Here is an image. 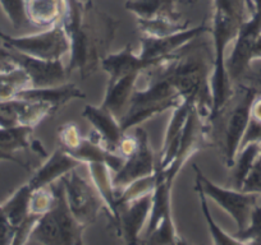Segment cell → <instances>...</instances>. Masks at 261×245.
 <instances>
[{
  "label": "cell",
  "instance_id": "1",
  "mask_svg": "<svg viewBox=\"0 0 261 245\" xmlns=\"http://www.w3.org/2000/svg\"><path fill=\"white\" fill-rule=\"evenodd\" d=\"M62 24L71 45L67 72L89 78L101 69L102 60L110 54L118 22L90 0H68Z\"/></svg>",
  "mask_w": 261,
  "mask_h": 245
},
{
  "label": "cell",
  "instance_id": "2",
  "mask_svg": "<svg viewBox=\"0 0 261 245\" xmlns=\"http://www.w3.org/2000/svg\"><path fill=\"white\" fill-rule=\"evenodd\" d=\"M197 37L173 55L164 64V71L182 101L190 104L209 122L213 112V46Z\"/></svg>",
  "mask_w": 261,
  "mask_h": 245
},
{
  "label": "cell",
  "instance_id": "3",
  "mask_svg": "<svg viewBox=\"0 0 261 245\" xmlns=\"http://www.w3.org/2000/svg\"><path fill=\"white\" fill-rule=\"evenodd\" d=\"M251 12L246 0H214L213 21L210 34L213 39V112L210 126L234 94V87L230 83L225 68L227 47L237 37L238 31L246 19L250 18Z\"/></svg>",
  "mask_w": 261,
  "mask_h": 245
},
{
  "label": "cell",
  "instance_id": "4",
  "mask_svg": "<svg viewBox=\"0 0 261 245\" xmlns=\"http://www.w3.org/2000/svg\"><path fill=\"white\" fill-rule=\"evenodd\" d=\"M170 57L144 73L146 77V86L142 89L136 88L124 116L120 119V126L124 132L141 127L142 122L162 112L173 110L182 102L179 94L173 87L164 71V64Z\"/></svg>",
  "mask_w": 261,
  "mask_h": 245
},
{
  "label": "cell",
  "instance_id": "5",
  "mask_svg": "<svg viewBox=\"0 0 261 245\" xmlns=\"http://www.w3.org/2000/svg\"><path fill=\"white\" fill-rule=\"evenodd\" d=\"M84 230L67 206L62 182H55L54 204L39 219L31 239L41 245H76Z\"/></svg>",
  "mask_w": 261,
  "mask_h": 245
},
{
  "label": "cell",
  "instance_id": "6",
  "mask_svg": "<svg viewBox=\"0 0 261 245\" xmlns=\"http://www.w3.org/2000/svg\"><path fill=\"white\" fill-rule=\"evenodd\" d=\"M257 96L258 91L255 87H241L240 91L233 94L229 102L218 114V116H224L223 152L227 166L232 167L236 156L240 152L243 136L251 120V107Z\"/></svg>",
  "mask_w": 261,
  "mask_h": 245
},
{
  "label": "cell",
  "instance_id": "7",
  "mask_svg": "<svg viewBox=\"0 0 261 245\" xmlns=\"http://www.w3.org/2000/svg\"><path fill=\"white\" fill-rule=\"evenodd\" d=\"M77 170L63 176L59 181L72 216L82 227H86L94 224L101 212L108 215V209L91 179L79 174Z\"/></svg>",
  "mask_w": 261,
  "mask_h": 245
},
{
  "label": "cell",
  "instance_id": "8",
  "mask_svg": "<svg viewBox=\"0 0 261 245\" xmlns=\"http://www.w3.org/2000/svg\"><path fill=\"white\" fill-rule=\"evenodd\" d=\"M196 174L195 191H199L206 198L214 201L220 208L224 209L237 224V231L243 230L250 221L253 208L258 204V196L234 188H225L213 182L206 177L197 165H193Z\"/></svg>",
  "mask_w": 261,
  "mask_h": 245
},
{
  "label": "cell",
  "instance_id": "9",
  "mask_svg": "<svg viewBox=\"0 0 261 245\" xmlns=\"http://www.w3.org/2000/svg\"><path fill=\"white\" fill-rule=\"evenodd\" d=\"M3 46L42 60H62L69 54V39L62 23L32 35L9 36Z\"/></svg>",
  "mask_w": 261,
  "mask_h": 245
},
{
  "label": "cell",
  "instance_id": "10",
  "mask_svg": "<svg viewBox=\"0 0 261 245\" xmlns=\"http://www.w3.org/2000/svg\"><path fill=\"white\" fill-rule=\"evenodd\" d=\"M261 36V9L253 12L250 18L246 19L233 41V49L225 59V68L230 83L242 81L250 72L252 64V50L256 41Z\"/></svg>",
  "mask_w": 261,
  "mask_h": 245
},
{
  "label": "cell",
  "instance_id": "11",
  "mask_svg": "<svg viewBox=\"0 0 261 245\" xmlns=\"http://www.w3.org/2000/svg\"><path fill=\"white\" fill-rule=\"evenodd\" d=\"M210 131H212V128H210L209 122L205 121L192 107L174 160L165 169H158L156 167V171H159L168 181L173 184L186 162L196 152H199L200 149L209 144Z\"/></svg>",
  "mask_w": 261,
  "mask_h": 245
},
{
  "label": "cell",
  "instance_id": "12",
  "mask_svg": "<svg viewBox=\"0 0 261 245\" xmlns=\"http://www.w3.org/2000/svg\"><path fill=\"white\" fill-rule=\"evenodd\" d=\"M137 136V147L124 159L122 167L113 174V184L117 189H122L130 182L156 172V160L149 142L146 131L141 127L135 128Z\"/></svg>",
  "mask_w": 261,
  "mask_h": 245
},
{
  "label": "cell",
  "instance_id": "13",
  "mask_svg": "<svg viewBox=\"0 0 261 245\" xmlns=\"http://www.w3.org/2000/svg\"><path fill=\"white\" fill-rule=\"evenodd\" d=\"M8 49V47H7ZM11 50L14 63L26 73L30 87L44 88L68 82L69 74L63 60H42Z\"/></svg>",
  "mask_w": 261,
  "mask_h": 245
},
{
  "label": "cell",
  "instance_id": "14",
  "mask_svg": "<svg viewBox=\"0 0 261 245\" xmlns=\"http://www.w3.org/2000/svg\"><path fill=\"white\" fill-rule=\"evenodd\" d=\"M151 206L152 193H149L119 207L114 226L118 235L124 241V245L140 244V235L144 227L147 226Z\"/></svg>",
  "mask_w": 261,
  "mask_h": 245
},
{
  "label": "cell",
  "instance_id": "15",
  "mask_svg": "<svg viewBox=\"0 0 261 245\" xmlns=\"http://www.w3.org/2000/svg\"><path fill=\"white\" fill-rule=\"evenodd\" d=\"M55 111L51 107L44 104L27 100L13 99L0 100V127L12 128V127H30L34 128L40 122L46 120Z\"/></svg>",
  "mask_w": 261,
  "mask_h": 245
},
{
  "label": "cell",
  "instance_id": "16",
  "mask_svg": "<svg viewBox=\"0 0 261 245\" xmlns=\"http://www.w3.org/2000/svg\"><path fill=\"white\" fill-rule=\"evenodd\" d=\"M210 34V27L206 24L190 27L178 34L164 37H145L141 36L139 55L144 59H164L177 54L182 47L190 44L202 35Z\"/></svg>",
  "mask_w": 261,
  "mask_h": 245
},
{
  "label": "cell",
  "instance_id": "17",
  "mask_svg": "<svg viewBox=\"0 0 261 245\" xmlns=\"http://www.w3.org/2000/svg\"><path fill=\"white\" fill-rule=\"evenodd\" d=\"M82 116L92 126V134L96 137L97 141L108 151L119 155L120 147L127 136V132L123 131L119 120L101 105H86L82 111Z\"/></svg>",
  "mask_w": 261,
  "mask_h": 245
},
{
  "label": "cell",
  "instance_id": "18",
  "mask_svg": "<svg viewBox=\"0 0 261 245\" xmlns=\"http://www.w3.org/2000/svg\"><path fill=\"white\" fill-rule=\"evenodd\" d=\"M169 57V56H168ZM164 59H144L139 52L134 51L130 45H127L124 49L118 52H110L101 63V69L108 74V81L122 78L128 74H142L156 64L162 63Z\"/></svg>",
  "mask_w": 261,
  "mask_h": 245
},
{
  "label": "cell",
  "instance_id": "19",
  "mask_svg": "<svg viewBox=\"0 0 261 245\" xmlns=\"http://www.w3.org/2000/svg\"><path fill=\"white\" fill-rule=\"evenodd\" d=\"M81 166L84 165L79 160L72 157L68 152H65L59 147L47 157L46 161L35 171L27 182L32 191L50 187L59 181L63 176Z\"/></svg>",
  "mask_w": 261,
  "mask_h": 245
},
{
  "label": "cell",
  "instance_id": "20",
  "mask_svg": "<svg viewBox=\"0 0 261 245\" xmlns=\"http://www.w3.org/2000/svg\"><path fill=\"white\" fill-rule=\"evenodd\" d=\"M191 110H192V106L185 101L180 102L177 107L172 110L169 122L165 129L164 141H163L160 154L156 160L158 169H165L174 160L180 141H182L183 133H185Z\"/></svg>",
  "mask_w": 261,
  "mask_h": 245
},
{
  "label": "cell",
  "instance_id": "21",
  "mask_svg": "<svg viewBox=\"0 0 261 245\" xmlns=\"http://www.w3.org/2000/svg\"><path fill=\"white\" fill-rule=\"evenodd\" d=\"M16 97L27 100V101L40 102V104H44L46 106L51 107L57 112L60 107L69 104L73 100L86 99V95L76 83L65 82V83L58 84V86L44 87V88L27 87V88L19 91L16 95Z\"/></svg>",
  "mask_w": 261,
  "mask_h": 245
},
{
  "label": "cell",
  "instance_id": "22",
  "mask_svg": "<svg viewBox=\"0 0 261 245\" xmlns=\"http://www.w3.org/2000/svg\"><path fill=\"white\" fill-rule=\"evenodd\" d=\"M140 78V74H128L122 78L108 81L101 106L109 110L119 121L129 106Z\"/></svg>",
  "mask_w": 261,
  "mask_h": 245
},
{
  "label": "cell",
  "instance_id": "23",
  "mask_svg": "<svg viewBox=\"0 0 261 245\" xmlns=\"http://www.w3.org/2000/svg\"><path fill=\"white\" fill-rule=\"evenodd\" d=\"M68 9V0H26L30 24L37 28H49L62 23Z\"/></svg>",
  "mask_w": 261,
  "mask_h": 245
},
{
  "label": "cell",
  "instance_id": "24",
  "mask_svg": "<svg viewBox=\"0 0 261 245\" xmlns=\"http://www.w3.org/2000/svg\"><path fill=\"white\" fill-rule=\"evenodd\" d=\"M87 172L108 209V217L115 225L118 219V189L113 184V172L104 164H89Z\"/></svg>",
  "mask_w": 261,
  "mask_h": 245
},
{
  "label": "cell",
  "instance_id": "25",
  "mask_svg": "<svg viewBox=\"0 0 261 245\" xmlns=\"http://www.w3.org/2000/svg\"><path fill=\"white\" fill-rule=\"evenodd\" d=\"M178 3L179 0H128L125 8L135 14L136 19H182Z\"/></svg>",
  "mask_w": 261,
  "mask_h": 245
},
{
  "label": "cell",
  "instance_id": "26",
  "mask_svg": "<svg viewBox=\"0 0 261 245\" xmlns=\"http://www.w3.org/2000/svg\"><path fill=\"white\" fill-rule=\"evenodd\" d=\"M32 192L34 191L29 186V182H26L19 187L4 203L0 204L14 227H18L31 215L30 207H31Z\"/></svg>",
  "mask_w": 261,
  "mask_h": 245
},
{
  "label": "cell",
  "instance_id": "27",
  "mask_svg": "<svg viewBox=\"0 0 261 245\" xmlns=\"http://www.w3.org/2000/svg\"><path fill=\"white\" fill-rule=\"evenodd\" d=\"M261 152L260 143H250L243 146L236 156L232 165V182L234 189L241 191L243 182L252 170L256 160Z\"/></svg>",
  "mask_w": 261,
  "mask_h": 245
},
{
  "label": "cell",
  "instance_id": "28",
  "mask_svg": "<svg viewBox=\"0 0 261 245\" xmlns=\"http://www.w3.org/2000/svg\"><path fill=\"white\" fill-rule=\"evenodd\" d=\"M137 26L141 32V36L164 37L190 28V22H182V19L172 18L137 19Z\"/></svg>",
  "mask_w": 261,
  "mask_h": 245
},
{
  "label": "cell",
  "instance_id": "29",
  "mask_svg": "<svg viewBox=\"0 0 261 245\" xmlns=\"http://www.w3.org/2000/svg\"><path fill=\"white\" fill-rule=\"evenodd\" d=\"M197 196H199L200 201V208H201V213L204 216L205 221H206L207 230L212 236L213 245H246L245 241H241L240 239L234 236V235L228 234L227 231L222 229L217 221L213 217L212 212H210V207L207 204V198L201 193V192L196 191Z\"/></svg>",
  "mask_w": 261,
  "mask_h": 245
},
{
  "label": "cell",
  "instance_id": "30",
  "mask_svg": "<svg viewBox=\"0 0 261 245\" xmlns=\"http://www.w3.org/2000/svg\"><path fill=\"white\" fill-rule=\"evenodd\" d=\"M179 237L173 215H168L150 234L146 235L144 245H178Z\"/></svg>",
  "mask_w": 261,
  "mask_h": 245
},
{
  "label": "cell",
  "instance_id": "31",
  "mask_svg": "<svg viewBox=\"0 0 261 245\" xmlns=\"http://www.w3.org/2000/svg\"><path fill=\"white\" fill-rule=\"evenodd\" d=\"M27 87H30V82L22 69L17 68L8 73H0V100L13 99Z\"/></svg>",
  "mask_w": 261,
  "mask_h": 245
},
{
  "label": "cell",
  "instance_id": "32",
  "mask_svg": "<svg viewBox=\"0 0 261 245\" xmlns=\"http://www.w3.org/2000/svg\"><path fill=\"white\" fill-rule=\"evenodd\" d=\"M0 7L16 29L31 26L26 12V0H0Z\"/></svg>",
  "mask_w": 261,
  "mask_h": 245
},
{
  "label": "cell",
  "instance_id": "33",
  "mask_svg": "<svg viewBox=\"0 0 261 245\" xmlns=\"http://www.w3.org/2000/svg\"><path fill=\"white\" fill-rule=\"evenodd\" d=\"M234 236L245 242L248 240H255V241L261 242V204H257L253 208L247 226L243 230L236 232Z\"/></svg>",
  "mask_w": 261,
  "mask_h": 245
},
{
  "label": "cell",
  "instance_id": "34",
  "mask_svg": "<svg viewBox=\"0 0 261 245\" xmlns=\"http://www.w3.org/2000/svg\"><path fill=\"white\" fill-rule=\"evenodd\" d=\"M58 139H59L60 148L64 149L65 152H71L79 146L82 136L80 128L74 122H67L58 129Z\"/></svg>",
  "mask_w": 261,
  "mask_h": 245
},
{
  "label": "cell",
  "instance_id": "35",
  "mask_svg": "<svg viewBox=\"0 0 261 245\" xmlns=\"http://www.w3.org/2000/svg\"><path fill=\"white\" fill-rule=\"evenodd\" d=\"M241 191L261 196V152L256 160L255 165H253L252 170L248 174L247 179L243 182Z\"/></svg>",
  "mask_w": 261,
  "mask_h": 245
},
{
  "label": "cell",
  "instance_id": "36",
  "mask_svg": "<svg viewBox=\"0 0 261 245\" xmlns=\"http://www.w3.org/2000/svg\"><path fill=\"white\" fill-rule=\"evenodd\" d=\"M16 229L0 206V245H12Z\"/></svg>",
  "mask_w": 261,
  "mask_h": 245
},
{
  "label": "cell",
  "instance_id": "37",
  "mask_svg": "<svg viewBox=\"0 0 261 245\" xmlns=\"http://www.w3.org/2000/svg\"><path fill=\"white\" fill-rule=\"evenodd\" d=\"M250 143H260L261 144V122L256 121V120L251 119L248 122V127L246 129V133L243 136L242 143H241V148L246 144ZM240 148V149H241Z\"/></svg>",
  "mask_w": 261,
  "mask_h": 245
},
{
  "label": "cell",
  "instance_id": "38",
  "mask_svg": "<svg viewBox=\"0 0 261 245\" xmlns=\"http://www.w3.org/2000/svg\"><path fill=\"white\" fill-rule=\"evenodd\" d=\"M17 64L14 63L11 50L6 46L0 45V73H8V72L17 69Z\"/></svg>",
  "mask_w": 261,
  "mask_h": 245
},
{
  "label": "cell",
  "instance_id": "39",
  "mask_svg": "<svg viewBox=\"0 0 261 245\" xmlns=\"http://www.w3.org/2000/svg\"><path fill=\"white\" fill-rule=\"evenodd\" d=\"M251 119L261 122V96H257L251 107Z\"/></svg>",
  "mask_w": 261,
  "mask_h": 245
},
{
  "label": "cell",
  "instance_id": "40",
  "mask_svg": "<svg viewBox=\"0 0 261 245\" xmlns=\"http://www.w3.org/2000/svg\"><path fill=\"white\" fill-rule=\"evenodd\" d=\"M253 60H261V36L257 39L252 50V62Z\"/></svg>",
  "mask_w": 261,
  "mask_h": 245
},
{
  "label": "cell",
  "instance_id": "41",
  "mask_svg": "<svg viewBox=\"0 0 261 245\" xmlns=\"http://www.w3.org/2000/svg\"><path fill=\"white\" fill-rule=\"evenodd\" d=\"M8 37H9V35L4 34V32L0 29V42H2V44H3V42H6L7 40H8Z\"/></svg>",
  "mask_w": 261,
  "mask_h": 245
},
{
  "label": "cell",
  "instance_id": "42",
  "mask_svg": "<svg viewBox=\"0 0 261 245\" xmlns=\"http://www.w3.org/2000/svg\"><path fill=\"white\" fill-rule=\"evenodd\" d=\"M252 4H253V8H255V11L261 9V0H252Z\"/></svg>",
  "mask_w": 261,
  "mask_h": 245
},
{
  "label": "cell",
  "instance_id": "43",
  "mask_svg": "<svg viewBox=\"0 0 261 245\" xmlns=\"http://www.w3.org/2000/svg\"><path fill=\"white\" fill-rule=\"evenodd\" d=\"M246 2H247V6H248V9H250L251 14H252L253 12H255V8H253V4H252V0H246Z\"/></svg>",
  "mask_w": 261,
  "mask_h": 245
},
{
  "label": "cell",
  "instance_id": "44",
  "mask_svg": "<svg viewBox=\"0 0 261 245\" xmlns=\"http://www.w3.org/2000/svg\"><path fill=\"white\" fill-rule=\"evenodd\" d=\"M76 245H86V244H85V240H84V236H82V234L80 235L79 239H77Z\"/></svg>",
  "mask_w": 261,
  "mask_h": 245
},
{
  "label": "cell",
  "instance_id": "45",
  "mask_svg": "<svg viewBox=\"0 0 261 245\" xmlns=\"http://www.w3.org/2000/svg\"><path fill=\"white\" fill-rule=\"evenodd\" d=\"M246 245H261V242L255 241V240H248V241H246Z\"/></svg>",
  "mask_w": 261,
  "mask_h": 245
},
{
  "label": "cell",
  "instance_id": "46",
  "mask_svg": "<svg viewBox=\"0 0 261 245\" xmlns=\"http://www.w3.org/2000/svg\"><path fill=\"white\" fill-rule=\"evenodd\" d=\"M178 245H191V244H188L183 237H179V240H178Z\"/></svg>",
  "mask_w": 261,
  "mask_h": 245
},
{
  "label": "cell",
  "instance_id": "47",
  "mask_svg": "<svg viewBox=\"0 0 261 245\" xmlns=\"http://www.w3.org/2000/svg\"><path fill=\"white\" fill-rule=\"evenodd\" d=\"M179 2H183V3H187V4H192L195 3L196 0H179Z\"/></svg>",
  "mask_w": 261,
  "mask_h": 245
},
{
  "label": "cell",
  "instance_id": "48",
  "mask_svg": "<svg viewBox=\"0 0 261 245\" xmlns=\"http://www.w3.org/2000/svg\"><path fill=\"white\" fill-rule=\"evenodd\" d=\"M0 161H8V160H7V157L4 156V155L2 154V152H0Z\"/></svg>",
  "mask_w": 261,
  "mask_h": 245
}]
</instances>
